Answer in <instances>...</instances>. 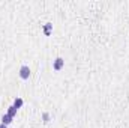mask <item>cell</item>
I'll return each instance as SVG.
<instances>
[{"mask_svg": "<svg viewBox=\"0 0 129 128\" xmlns=\"http://www.w3.org/2000/svg\"><path fill=\"white\" fill-rule=\"evenodd\" d=\"M42 121H44L45 124L51 121V116H50V113H48V112H44V113H42Z\"/></svg>", "mask_w": 129, "mask_h": 128, "instance_id": "52a82bcc", "label": "cell"}, {"mask_svg": "<svg viewBox=\"0 0 129 128\" xmlns=\"http://www.w3.org/2000/svg\"><path fill=\"white\" fill-rule=\"evenodd\" d=\"M23 104H24V99H23V98H20V96H17V98L14 99V104H12V105L18 110V109H21V107H23Z\"/></svg>", "mask_w": 129, "mask_h": 128, "instance_id": "277c9868", "label": "cell"}, {"mask_svg": "<svg viewBox=\"0 0 129 128\" xmlns=\"http://www.w3.org/2000/svg\"><path fill=\"white\" fill-rule=\"evenodd\" d=\"M63 66H64L63 57H57V59L53 62V69H54V71H60V69H63Z\"/></svg>", "mask_w": 129, "mask_h": 128, "instance_id": "7a4b0ae2", "label": "cell"}, {"mask_svg": "<svg viewBox=\"0 0 129 128\" xmlns=\"http://www.w3.org/2000/svg\"><path fill=\"white\" fill-rule=\"evenodd\" d=\"M0 128H8V125H5V124H0Z\"/></svg>", "mask_w": 129, "mask_h": 128, "instance_id": "ba28073f", "label": "cell"}, {"mask_svg": "<svg viewBox=\"0 0 129 128\" xmlns=\"http://www.w3.org/2000/svg\"><path fill=\"white\" fill-rule=\"evenodd\" d=\"M12 119H14V118H11V116L6 113V115H3V116H2V124H5V125H9V124L12 122Z\"/></svg>", "mask_w": 129, "mask_h": 128, "instance_id": "5b68a950", "label": "cell"}, {"mask_svg": "<svg viewBox=\"0 0 129 128\" xmlns=\"http://www.w3.org/2000/svg\"><path fill=\"white\" fill-rule=\"evenodd\" d=\"M8 115H9L11 118H15V115H17V109H15L14 105H9V107H8Z\"/></svg>", "mask_w": 129, "mask_h": 128, "instance_id": "8992f818", "label": "cell"}, {"mask_svg": "<svg viewBox=\"0 0 129 128\" xmlns=\"http://www.w3.org/2000/svg\"><path fill=\"white\" fill-rule=\"evenodd\" d=\"M20 77L23 80H29V77H30V68H29V65H23L20 68Z\"/></svg>", "mask_w": 129, "mask_h": 128, "instance_id": "6da1fadb", "label": "cell"}, {"mask_svg": "<svg viewBox=\"0 0 129 128\" xmlns=\"http://www.w3.org/2000/svg\"><path fill=\"white\" fill-rule=\"evenodd\" d=\"M51 32H53V24L51 23H45L44 24V35L45 36H50Z\"/></svg>", "mask_w": 129, "mask_h": 128, "instance_id": "3957f363", "label": "cell"}]
</instances>
